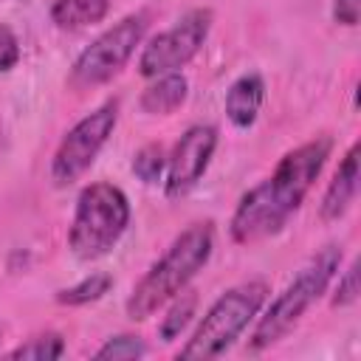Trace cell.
Here are the masks:
<instances>
[{"mask_svg": "<svg viewBox=\"0 0 361 361\" xmlns=\"http://www.w3.org/2000/svg\"><path fill=\"white\" fill-rule=\"evenodd\" d=\"M107 14H110V0H54L51 3V20L56 23V28H65V31L96 25Z\"/></svg>", "mask_w": 361, "mask_h": 361, "instance_id": "13", "label": "cell"}, {"mask_svg": "<svg viewBox=\"0 0 361 361\" xmlns=\"http://www.w3.org/2000/svg\"><path fill=\"white\" fill-rule=\"evenodd\" d=\"M355 195H358V144H353L344 152L338 169L333 172L330 183L322 195V203H319V217L324 223L341 220L347 214V209L353 206Z\"/></svg>", "mask_w": 361, "mask_h": 361, "instance_id": "10", "label": "cell"}, {"mask_svg": "<svg viewBox=\"0 0 361 361\" xmlns=\"http://www.w3.org/2000/svg\"><path fill=\"white\" fill-rule=\"evenodd\" d=\"M268 299L265 282H243L223 290L203 313L195 333L180 347V358H217L223 355L259 316Z\"/></svg>", "mask_w": 361, "mask_h": 361, "instance_id": "5", "label": "cell"}, {"mask_svg": "<svg viewBox=\"0 0 361 361\" xmlns=\"http://www.w3.org/2000/svg\"><path fill=\"white\" fill-rule=\"evenodd\" d=\"M186 96H189V82H186V76L180 71H175V73L155 76L144 87L138 104L149 116H169V113H175L186 102Z\"/></svg>", "mask_w": 361, "mask_h": 361, "instance_id": "12", "label": "cell"}, {"mask_svg": "<svg viewBox=\"0 0 361 361\" xmlns=\"http://www.w3.org/2000/svg\"><path fill=\"white\" fill-rule=\"evenodd\" d=\"M330 152H333L330 135H316L299 144L296 149L285 152L274 166V172L237 200L228 223L231 240L237 245H251L279 234L305 203Z\"/></svg>", "mask_w": 361, "mask_h": 361, "instance_id": "1", "label": "cell"}, {"mask_svg": "<svg viewBox=\"0 0 361 361\" xmlns=\"http://www.w3.org/2000/svg\"><path fill=\"white\" fill-rule=\"evenodd\" d=\"M358 293H361V288H358V262H350V265L341 271L338 282H336L333 305H336V307H347V305H353V302L358 299Z\"/></svg>", "mask_w": 361, "mask_h": 361, "instance_id": "19", "label": "cell"}, {"mask_svg": "<svg viewBox=\"0 0 361 361\" xmlns=\"http://www.w3.org/2000/svg\"><path fill=\"white\" fill-rule=\"evenodd\" d=\"M214 251V223H192L183 228L169 248L161 254L158 262L149 265V271L135 282V288L127 296V316L133 322H144L152 313H158L169 299H175L212 259Z\"/></svg>", "mask_w": 361, "mask_h": 361, "instance_id": "2", "label": "cell"}, {"mask_svg": "<svg viewBox=\"0 0 361 361\" xmlns=\"http://www.w3.org/2000/svg\"><path fill=\"white\" fill-rule=\"evenodd\" d=\"M127 226H130L127 195L107 180H96V183H87L76 197L68 245L76 259H85V262L102 259L124 237Z\"/></svg>", "mask_w": 361, "mask_h": 361, "instance_id": "4", "label": "cell"}, {"mask_svg": "<svg viewBox=\"0 0 361 361\" xmlns=\"http://www.w3.org/2000/svg\"><path fill=\"white\" fill-rule=\"evenodd\" d=\"M110 288H113V276L104 274V271H96V274H87L85 279H79L76 285L56 290V302L59 305H68V307L90 305V302H99Z\"/></svg>", "mask_w": 361, "mask_h": 361, "instance_id": "14", "label": "cell"}, {"mask_svg": "<svg viewBox=\"0 0 361 361\" xmlns=\"http://www.w3.org/2000/svg\"><path fill=\"white\" fill-rule=\"evenodd\" d=\"M265 102V82L259 73H243L226 90V118L237 130H248Z\"/></svg>", "mask_w": 361, "mask_h": 361, "instance_id": "11", "label": "cell"}, {"mask_svg": "<svg viewBox=\"0 0 361 361\" xmlns=\"http://www.w3.org/2000/svg\"><path fill=\"white\" fill-rule=\"evenodd\" d=\"M338 268H341V245L327 243L324 248H319L296 271V276L271 299L262 316H257V324L248 336V350L262 353L276 341H282L302 322V316L322 299V293L330 288Z\"/></svg>", "mask_w": 361, "mask_h": 361, "instance_id": "3", "label": "cell"}, {"mask_svg": "<svg viewBox=\"0 0 361 361\" xmlns=\"http://www.w3.org/2000/svg\"><path fill=\"white\" fill-rule=\"evenodd\" d=\"M164 172H166V152L161 144H144L135 155H133V175L152 186V183H161L164 180Z\"/></svg>", "mask_w": 361, "mask_h": 361, "instance_id": "17", "label": "cell"}, {"mask_svg": "<svg viewBox=\"0 0 361 361\" xmlns=\"http://www.w3.org/2000/svg\"><path fill=\"white\" fill-rule=\"evenodd\" d=\"M20 62V42L8 25H0V73L11 71Z\"/></svg>", "mask_w": 361, "mask_h": 361, "instance_id": "20", "label": "cell"}, {"mask_svg": "<svg viewBox=\"0 0 361 361\" xmlns=\"http://www.w3.org/2000/svg\"><path fill=\"white\" fill-rule=\"evenodd\" d=\"M141 355H147V344L133 333L110 336L96 350V358H104V361H133V358H141Z\"/></svg>", "mask_w": 361, "mask_h": 361, "instance_id": "18", "label": "cell"}, {"mask_svg": "<svg viewBox=\"0 0 361 361\" xmlns=\"http://www.w3.org/2000/svg\"><path fill=\"white\" fill-rule=\"evenodd\" d=\"M358 14H361V3L358 0H333V20L353 28L358 25Z\"/></svg>", "mask_w": 361, "mask_h": 361, "instance_id": "21", "label": "cell"}, {"mask_svg": "<svg viewBox=\"0 0 361 361\" xmlns=\"http://www.w3.org/2000/svg\"><path fill=\"white\" fill-rule=\"evenodd\" d=\"M118 121V102H104L99 104L93 113H87L85 118H79L59 141V147L54 149L51 158V180L56 186H71L73 180H79L90 164L96 161V155L102 152V147L107 144V138L113 135Z\"/></svg>", "mask_w": 361, "mask_h": 361, "instance_id": "8", "label": "cell"}, {"mask_svg": "<svg viewBox=\"0 0 361 361\" xmlns=\"http://www.w3.org/2000/svg\"><path fill=\"white\" fill-rule=\"evenodd\" d=\"M166 305H169V310H166V316H164L161 324H158V336H161L164 341H175V338H180V333H183L186 324L192 322L195 307H197V296L183 288V290H180L175 299H169Z\"/></svg>", "mask_w": 361, "mask_h": 361, "instance_id": "15", "label": "cell"}, {"mask_svg": "<svg viewBox=\"0 0 361 361\" xmlns=\"http://www.w3.org/2000/svg\"><path fill=\"white\" fill-rule=\"evenodd\" d=\"M147 34V14H127L102 31L73 62L68 85L73 90H87L110 82L133 59L135 48Z\"/></svg>", "mask_w": 361, "mask_h": 361, "instance_id": "6", "label": "cell"}, {"mask_svg": "<svg viewBox=\"0 0 361 361\" xmlns=\"http://www.w3.org/2000/svg\"><path fill=\"white\" fill-rule=\"evenodd\" d=\"M212 23H214L212 8H189L169 28H164L152 39H147V45L141 48V56H138V73L144 79H155V76L175 73L180 68H186L206 45Z\"/></svg>", "mask_w": 361, "mask_h": 361, "instance_id": "7", "label": "cell"}, {"mask_svg": "<svg viewBox=\"0 0 361 361\" xmlns=\"http://www.w3.org/2000/svg\"><path fill=\"white\" fill-rule=\"evenodd\" d=\"M65 350L68 347H65V338L59 333H39V336H31L28 341L17 344L8 353V358H14V361H20V358H25V361H56V358L65 355Z\"/></svg>", "mask_w": 361, "mask_h": 361, "instance_id": "16", "label": "cell"}, {"mask_svg": "<svg viewBox=\"0 0 361 361\" xmlns=\"http://www.w3.org/2000/svg\"><path fill=\"white\" fill-rule=\"evenodd\" d=\"M217 149V130L212 124H192L178 138L172 152L166 155V172H164V195L169 200H178L189 195L200 178L206 175L212 155Z\"/></svg>", "mask_w": 361, "mask_h": 361, "instance_id": "9", "label": "cell"}]
</instances>
